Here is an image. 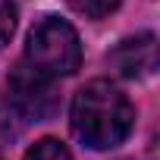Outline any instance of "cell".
Listing matches in <instances>:
<instances>
[{"mask_svg":"<svg viewBox=\"0 0 160 160\" xmlns=\"http://www.w3.org/2000/svg\"><path fill=\"white\" fill-rule=\"evenodd\" d=\"M69 122H72V135L85 148L110 151L129 138L135 126V107L116 85L94 78L72 98Z\"/></svg>","mask_w":160,"mask_h":160,"instance_id":"1","label":"cell"},{"mask_svg":"<svg viewBox=\"0 0 160 160\" xmlns=\"http://www.w3.org/2000/svg\"><path fill=\"white\" fill-rule=\"evenodd\" d=\"M25 63L35 66L38 72L60 78L72 75L82 66V44H78L75 28L60 19V16H44L25 41Z\"/></svg>","mask_w":160,"mask_h":160,"instance_id":"2","label":"cell"},{"mask_svg":"<svg viewBox=\"0 0 160 160\" xmlns=\"http://www.w3.org/2000/svg\"><path fill=\"white\" fill-rule=\"evenodd\" d=\"M7 101L25 122H41L57 113V88L53 78L38 72L28 63H19L7 78Z\"/></svg>","mask_w":160,"mask_h":160,"instance_id":"3","label":"cell"},{"mask_svg":"<svg viewBox=\"0 0 160 160\" xmlns=\"http://www.w3.org/2000/svg\"><path fill=\"white\" fill-rule=\"evenodd\" d=\"M107 60L126 78H148L157 69V38L151 32H141L135 38H126V41H119L107 53Z\"/></svg>","mask_w":160,"mask_h":160,"instance_id":"4","label":"cell"},{"mask_svg":"<svg viewBox=\"0 0 160 160\" xmlns=\"http://www.w3.org/2000/svg\"><path fill=\"white\" fill-rule=\"evenodd\" d=\"M25 160H72L60 138H41L25 151Z\"/></svg>","mask_w":160,"mask_h":160,"instance_id":"5","label":"cell"},{"mask_svg":"<svg viewBox=\"0 0 160 160\" xmlns=\"http://www.w3.org/2000/svg\"><path fill=\"white\" fill-rule=\"evenodd\" d=\"M119 3H122V0H69V7H72L78 16H85V19H104V16H110Z\"/></svg>","mask_w":160,"mask_h":160,"instance_id":"6","label":"cell"},{"mask_svg":"<svg viewBox=\"0 0 160 160\" xmlns=\"http://www.w3.org/2000/svg\"><path fill=\"white\" fill-rule=\"evenodd\" d=\"M13 32H16V7L10 0H0V50L10 44Z\"/></svg>","mask_w":160,"mask_h":160,"instance_id":"7","label":"cell"}]
</instances>
